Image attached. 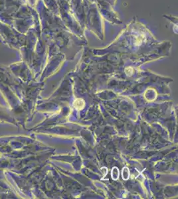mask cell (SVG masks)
<instances>
[{
  "label": "cell",
  "mask_w": 178,
  "mask_h": 199,
  "mask_svg": "<svg viewBox=\"0 0 178 199\" xmlns=\"http://www.w3.org/2000/svg\"><path fill=\"white\" fill-rule=\"evenodd\" d=\"M157 92L153 88H149L144 93V97L148 101H154L157 98Z\"/></svg>",
  "instance_id": "6da1fadb"
},
{
  "label": "cell",
  "mask_w": 178,
  "mask_h": 199,
  "mask_svg": "<svg viewBox=\"0 0 178 199\" xmlns=\"http://www.w3.org/2000/svg\"><path fill=\"white\" fill-rule=\"evenodd\" d=\"M119 175H120V172H119L118 168L116 167H113L112 169V171H111V176H112V179L114 181L118 180L119 178Z\"/></svg>",
  "instance_id": "3957f363"
},
{
  "label": "cell",
  "mask_w": 178,
  "mask_h": 199,
  "mask_svg": "<svg viewBox=\"0 0 178 199\" xmlns=\"http://www.w3.org/2000/svg\"><path fill=\"white\" fill-rule=\"evenodd\" d=\"M130 173L128 168L127 167H125L122 169V179L125 181H127L130 178Z\"/></svg>",
  "instance_id": "277c9868"
},
{
  "label": "cell",
  "mask_w": 178,
  "mask_h": 199,
  "mask_svg": "<svg viewBox=\"0 0 178 199\" xmlns=\"http://www.w3.org/2000/svg\"><path fill=\"white\" fill-rule=\"evenodd\" d=\"M85 106V102L83 99L81 98H77L75 100V101L73 103V107L75 110L80 111L84 109Z\"/></svg>",
  "instance_id": "7a4b0ae2"
}]
</instances>
